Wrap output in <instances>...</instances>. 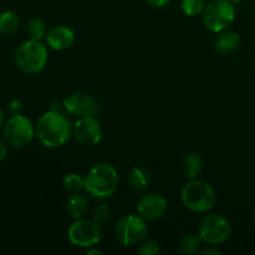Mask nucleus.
Listing matches in <instances>:
<instances>
[{
  "instance_id": "obj_15",
  "label": "nucleus",
  "mask_w": 255,
  "mask_h": 255,
  "mask_svg": "<svg viewBox=\"0 0 255 255\" xmlns=\"http://www.w3.org/2000/svg\"><path fill=\"white\" fill-rule=\"evenodd\" d=\"M89 211V201L85 196L80 193H75L67 199L66 202V212L72 219H81L82 217L86 216Z\"/></svg>"
},
{
  "instance_id": "obj_3",
  "label": "nucleus",
  "mask_w": 255,
  "mask_h": 255,
  "mask_svg": "<svg viewBox=\"0 0 255 255\" xmlns=\"http://www.w3.org/2000/svg\"><path fill=\"white\" fill-rule=\"evenodd\" d=\"M217 196L209 183L199 179H192L182 189V202L184 206L196 213H204L213 208Z\"/></svg>"
},
{
  "instance_id": "obj_20",
  "label": "nucleus",
  "mask_w": 255,
  "mask_h": 255,
  "mask_svg": "<svg viewBox=\"0 0 255 255\" xmlns=\"http://www.w3.org/2000/svg\"><path fill=\"white\" fill-rule=\"evenodd\" d=\"M64 188L69 193H80L85 189V178L81 177V174L70 173L64 178Z\"/></svg>"
},
{
  "instance_id": "obj_30",
  "label": "nucleus",
  "mask_w": 255,
  "mask_h": 255,
  "mask_svg": "<svg viewBox=\"0 0 255 255\" xmlns=\"http://www.w3.org/2000/svg\"><path fill=\"white\" fill-rule=\"evenodd\" d=\"M2 124H4V114H2V110L0 107V127L2 126Z\"/></svg>"
},
{
  "instance_id": "obj_27",
  "label": "nucleus",
  "mask_w": 255,
  "mask_h": 255,
  "mask_svg": "<svg viewBox=\"0 0 255 255\" xmlns=\"http://www.w3.org/2000/svg\"><path fill=\"white\" fill-rule=\"evenodd\" d=\"M6 153H7L6 144H5V142L2 141V139H0V161H2V159L6 157Z\"/></svg>"
},
{
  "instance_id": "obj_13",
  "label": "nucleus",
  "mask_w": 255,
  "mask_h": 255,
  "mask_svg": "<svg viewBox=\"0 0 255 255\" xmlns=\"http://www.w3.org/2000/svg\"><path fill=\"white\" fill-rule=\"evenodd\" d=\"M46 44L55 51H64L72 46L75 41V34L70 27L59 25L54 26L46 32Z\"/></svg>"
},
{
  "instance_id": "obj_4",
  "label": "nucleus",
  "mask_w": 255,
  "mask_h": 255,
  "mask_svg": "<svg viewBox=\"0 0 255 255\" xmlns=\"http://www.w3.org/2000/svg\"><path fill=\"white\" fill-rule=\"evenodd\" d=\"M47 49L41 41L27 40L17 47L15 52V62L17 67L26 74H36L46 66Z\"/></svg>"
},
{
  "instance_id": "obj_23",
  "label": "nucleus",
  "mask_w": 255,
  "mask_h": 255,
  "mask_svg": "<svg viewBox=\"0 0 255 255\" xmlns=\"http://www.w3.org/2000/svg\"><path fill=\"white\" fill-rule=\"evenodd\" d=\"M110 214H111V212H110L109 207L106 204H100V206L95 208L94 213H92V221H95L99 224L105 223V222L109 221Z\"/></svg>"
},
{
  "instance_id": "obj_11",
  "label": "nucleus",
  "mask_w": 255,
  "mask_h": 255,
  "mask_svg": "<svg viewBox=\"0 0 255 255\" xmlns=\"http://www.w3.org/2000/svg\"><path fill=\"white\" fill-rule=\"evenodd\" d=\"M74 136L84 146H95L102 138V127L96 116L80 117L74 124Z\"/></svg>"
},
{
  "instance_id": "obj_8",
  "label": "nucleus",
  "mask_w": 255,
  "mask_h": 255,
  "mask_svg": "<svg viewBox=\"0 0 255 255\" xmlns=\"http://www.w3.org/2000/svg\"><path fill=\"white\" fill-rule=\"evenodd\" d=\"M35 136L32 122L24 115H14L4 126V138L10 146L21 148L27 146Z\"/></svg>"
},
{
  "instance_id": "obj_21",
  "label": "nucleus",
  "mask_w": 255,
  "mask_h": 255,
  "mask_svg": "<svg viewBox=\"0 0 255 255\" xmlns=\"http://www.w3.org/2000/svg\"><path fill=\"white\" fill-rule=\"evenodd\" d=\"M207 5V0H182L181 7L182 11L187 16H197L204 11Z\"/></svg>"
},
{
  "instance_id": "obj_24",
  "label": "nucleus",
  "mask_w": 255,
  "mask_h": 255,
  "mask_svg": "<svg viewBox=\"0 0 255 255\" xmlns=\"http://www.w3.org/2000/svg\"><path fill=\"white\" fill-rule=\"evenodd\" d=\"M159 253V244L153 239H147L139 246L138 254L141 255H156Z\"/></svg>"
},
{
  "instance_id": "obj_26",
  "label": "nucleus",
  "mask_w": 255,
  "mask_h": 255,
  "mask_svg": "<svg viewBox=\"0 0 255 255\" xmlns=\"http://www.w3.org/2000/svg\"><path fill=\"white\" fill-rule=\"evenodd\" d=\"M146 1L148 2L149 5H152V6L163 7V6H166V5L168 4L171 0H146Z\"/></svg>"
},
{
  "instance_id": "obj_22",
  "label": "nucleus",
  "mask_w": 255,
  "mask_h": 255,
  "mask_svg": "<svg viewBox=\"0 0 255 255\" xmlns=\"http://www.w3.org/2000/svg\"><path fill=\"white\" fill-rule=\"evenodd\" d=\"M203 242L201 241L199 237H193V236H187L179 242V252L183 254L191 255V254H196L197 252L199 251L201 248V244Z\"/></svg>"
},
{
  "instance_id": "obj_18",
  "label": "nucleus",
  "mask_w": 255,
  "mask_h": 255,
  "mask_svg": "<svg viewBox=\"0 0 255 255\" xmlns=\"http://www.w3.org/2000/svg\"><path fill=\"white\" fill-rule=\"evenodd\" d=\"M20 17L15 11H4L0 14V34L11 35L19 29Z\"/></svg>"
},
{
  "instance_id": "obj_10",
  "label": "nucleus",
  "mask_w": 255,
  "mask_h": 255,
  "mask_svg": "<svg viewBox=\"0 0 255 255\" xmlns=\"http://www.w3.org/2000/svg\"><path fill=\"white\" fill-rule=\"evenodd\" d=\"M62 106L69 112L77 117L97 116L100 112V104L89 94L74 92L62 100Z\"/></svg>"
},
{
  "instance_id": "obj_19",
  "label": "nucleus",
  "mask_w": 255,
  "mask_h": 255,
  "mask_svg": "<svg viewBox=\"0 0 255 255\" xmlns=\"http://www.w3.org/2000/svg\"><path fill=\"white\" fill-rule=\"evenodd\" d=\"M26 32L31 40L41 41L46 36V25L40 17H31L26 24Z\"/></svg>"
},
{
  "instance_id": "obj_5",
  "label": "nucleus",
  "mask_w": 255,
  "mask_h": 255,
  "mask_svg": "<svg viewBox=\"0 0 255 255\" xmlns=\"http://www.w3.org/2000/svg\"><path fill=\"white\" fill-rule=\"evenodd\" d=\"M236 9L229 0H211L203 11V24L211 32L224 31L234 21Z\"/></svg>"
},
{
  "instance_id": "obj_7",
  "label": "nucleus",
  "mask_w": 255,
  "mask_h": 255,
  "mask_svg": "<svg viewBox=\"0 0 255 255\" xmlns=\"http://www.w3.org/2000/svg\"><path fill=\"white\" fill-rule=\"evenodd\" d=\"M231 233V223L221 214H208L199 222L198 237L206 244L216 246L224 243Z\"/></svg>"
},
{
  "instance_id": "obj_17",
  "label": "nucleus",
  "mask_w": 255,
  "mask_h": 255,
  "mask_svg": "<svg viewBox=\"0 0 255 255\" xmlns=\"http://www.w3.org/2000/svg\"><path fill=\"white\" fill-rule=\"evenodd\" d=\"M149 182H151V176L148 172L142 167H134L132 171L129 172L128 176V183L131 188L136 192H142L148 187Z\"/></svg>"
},
{
  "instance_id": "obj_16",
  "label": "nucleus",
  "mask_w": 255,
  "mask_h": 255,
  "mask_svg": "<svg viewBox=\"0 0 255 255\" xmlns=\"http://www.w3.org/2000/svg\"><path fill=\"white\" fill-rule=\"evenodd\" d=\"M182 168H183V173L186 174L187 178L194 179L199 176L203 168V161H202L201 156L196 152H191V153L186 154L182 162Z\"/></svg>"
},
{
  "instance_id": "obj_12",
  "label": "nucleus",
  "mask_w": 255,
  "mask_h": 255,
  "mask_svg": "<svg viewBox=\"0 0 255 255\" xmlns=\"http://www.w3.org/2000/svg\"><path fill=\"white\" fill-rule=\"evenodd\" d=\"M167 211V201L161 194L149 193L142 197L137 204V212L144 221H157Z\"/></svg>"
},
{
  "instance_id": "obj_29",
  "label": "nucleus",
  "mask_w": 255,
  "mask_h": 255,
  "mask_svg": "<svg viewBox=\"0 0 255 255\" xmlns=\"http://www.w3.org/2000/svg\"><path fill=\"white\" fill-rule=\"evenodd\" d=\"M92 254L101 255L102 252L99 251V249H89V251H87V255H92Z\"/></svg>"
},
{
  "instance_id": "obj_6",
  "label": "nucleus",
  "mask_w": 255,
  "mask_h": 255,
  "mask_svg": "<svg viewBox=\"0 0 255 255\" xmlns=\"http://www.w3.org/2000/svg\"><path fill=\"white\" fill-rule=\"evenodd\" d=\"M114 234L116 241L121 246H132L146 239L148 234V227L141 216L128 214V216H124L117 222Z\"/></svg>"
},
{
  "instance_id": "obj_1",
  "label": "nucleus",
  "mask_w": 255,
  "mask_h": 255,
  "mask_svg": "<svg viewBox=\"0 0 255 255\" xmlns=\"http://www.w3.org/2000/svg\"><path fill=\"white\" fill-rule=\"evenodd\" d=\"M74 133V126L61 110H50L45 112L35 126V136L49 148L64 146Z\"/></svg>"
},
{
  "instance_id": "obj_14",
  "label": "nucleus",
  "mask_w": 255,
  "mask_h": 255,
  "mask_svg": "<svg viewBox=\"0 0 255 255\" xmlns=\"http://www.w3.org/2000/svg\"><path fill=\"white\" fill-rule=\"evenodd\" d=\"M241 44V37L234 31H224L219 32L218 36L214 40V49L222 54H229V52L236 51Z\"/></svg>"
},
{
  "instance_id": "obj_2",
  "label": "nucleus",
  "mask_w": 255,
  "mask_h": 255,
  "mask_svg": "<svg viewBox=\"0 0 255 255\" xmlns=\"http://www.w3.org/2000/svg\"><path fill=\"white\" fill-rule=\"evenodd\" d=\"M119 188V173L109 163L95 164L85 177V189L95 198H110Z\"/></svg>"
},
{
  "instance_id": "obj_9",
  "label": "nucleus",
  "mask_w": 255,
  "mask_h": 255,
  "mask_svg": "<svg viewBox=\"0 0 255 255\" xmlns=\"http://www.w3.org/2000/svg\"><path fill=\"white\" fill-rule=\"evenodd\" d=\"M67 237L72 246L91 248L101 241V229L92 219H76L69 228Z\"/></svg>"
},
{
  "instance_id": "obj_25",
  "label": "nucleus",
  "mask_w": 255,
  "mask_h": 255,
  "mask_svg": "<svg viewBox=\"0 0 255 255\" xmlns=\"http://www.w3.org/2000/svg\"><path fill=\"white\" fill-rule=\"evenodd\" d=\"M7 110H9V112L12 116H14V115H20L22 111V104L19 100L14 99L9 102V105H7Z\"/></svg>"
},
{
  "instance_id": "obj_31",
  "label": "nucleus",
  "mask_w": 255,
  "mask_h": 255,
  "mask_svg": "<svg viewBox=\"0 0 255 255\" xmlns=\"http://www.w3.org/2000/svg\"><path fill=\"white\" fill-rule=\"evenodd\" d=\"M229 1H232V2H241L242 0H229Z\"/></svg>"
},
{
  "instance_id": "obj_28",
  "label": "nucleus",
  "mask_w": 255,
  "mask_h": 255,
  "mask_svg": "<svg viewBox=\"0 0 255 255\" xmlns=\"http://www.w3.org/2000/svg\"><path fill=\"white\" fill-rule=\"evenodd\" d=\"M202 254H203V255H211V254L219 255V254H221V252H219L218 249H206V251L202 252Z\"/></svg>"
}]
</instances>
